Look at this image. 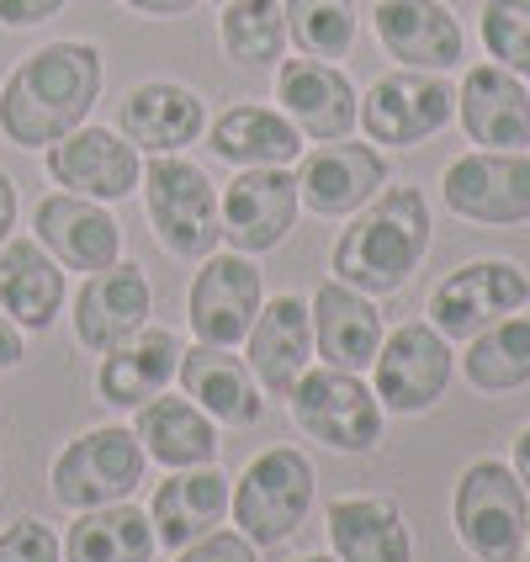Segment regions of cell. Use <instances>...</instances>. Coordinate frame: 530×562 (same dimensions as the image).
I'll return each mask as SVG.
<instances>
[{
	"instance_id": "1",
	"label": "cell",
	"mask_w": 530,
	"mask_h": 562,
	"mask_svg": "<svg viewBox=\"0 0 530 562\" xmlns=\"http://www.w3.org/2000/svg\"><path fill=\"white\" fill-rule=\"evenodd\" d=\"M101 86H106V64L91 43L80 37L43 43L0 86V133L16 149H48L64 133L91 123Z\"/></svg>"
},
{
	"instance_id": "2",
	"label": "cell",
	"mask_w": 530,
	"mask_h": 562,
	"mask_svg": "<svg viewBox=\"0 0 530 562\" xmlns=\"http://www.w3.org/2000/svg\"><path fill=\"white\" fill-rule=\"evenodd\" d=\"M425 250H430V202H425V191L382 187L335 239L329 271H335V281L367 292V297H387L419 271Z\"/></svg>"
},
{
	"instance_id": "3",
	"label": "cell",
	"mask_w": 530,
	"mask_h": 562,
	"mask_svg": "<svg viewBox=\"0 0 530 562\" xmlns=\"http://www.w3.org/2000/svg\"><path fill=\"white\" fill-rule=\"evenodd\" d=\"M144 207L155 223V239L176 260H207L218 250V187L213 176L187 155H149L144 165Z\"/></svg>"
},
{
	"instance_id": "4",
	"label": "cell",
	"mask_w": 530,
	"mask_h": 562,
	"mask_svg": "<svg viewBox=\"0 0 530 562\" xmlns=\"http://www.w3.org/2000/svg\"><path fill=\"white\" fill-rule=\"evenodd\" d=\"M313 483L318 477H313V462L303 451H292V446L260 451L228 494V515H234L239 536H250L260 552L297 536V526L313 509Z\"/></svg>"
},
{
	"instance_id": "5",
	"label": "cell",
	"mask_w": 530,
	"mask_h": 562,
	"mask_svg": "<svg viewBox=\"0 0 530 562\" xmlns=\"http://www.w3.org/2000/svg\"><path fill=\"white\" fill-rule=\"evenodd\" d=\"M292 425L308 440L345 451V457H367L382 440V404L361 382V372H340V367H308L286 393Z\"/></svg>"
},
{
	"instance_id": "6",
	"label": "cell",
	"mask_w": 530,
	"mask_h": 562,
	"mask_svg": "<svg viewBox=\"0 0 530 562\" xmlns=\"http://www.w3.org/2000/svg\"><path fill=\"white\" fill-rule=\"evenodd\" d=\"M451 520L456 536L477 562H515L526 547L530 526V499L520 488L515 468H504L494 457L472 462L456 477V499H451Z\"/></svg>"
},
{
	"instance_id": "7",
	"label": "cell",
	"mask_w": 530,
	"mask_h": 562,
	"mask_svg": "<svg viewBox=\"0 0 530 562\" xmlns=\"http://www.w3.org/2000/svg\"><path fill=\"white\" fill-rule=\"evenodd\" d=\"M144 468H149L144 440L127 425H101V430H86L64 446L48 483H54V499L80 515V509L133 499V488L144 483Z\"/></svg>"
},
{
	"instance_id": "8",
	"label": "cell",
	"mask_w": 530,
	"mask_h": 562,
	"mask_svg": "<svg viewBox=\"0 0 530 562\" xmlns=\"http://www.w3.org/2000/svg\"><path fill=\"white\" fill-rule=\"evenodd\" d=\"M456 117V91L446 86V75L430 69H398V75H382L372 91L361 95V117L372 144L387 149H414L425 138H436L440 127Z\"/></svg>"
},
{
	"instance_id": "9",
	"label": "cell",
	"mask_w": 530,
	"mask_h": 562,
	"mask_svg": "<svg viewBox=\"0 0 530 562\" xmlns=\"http://www.w3.org/2000/svg\"><path fill=\"white\" fill-rule=\"evenodd\" d=\"M297 176L286 165H255L239 170L218 196V223H223V245L239 255H266L277 250L281 239L297 223Z\"/></svg>"
},
{
	"instance_id": "10",
	"label": "cell",
	"mask_w": 530,
	"mask_h": 562,
	"mask_svg": "<svg viewBox=\"0 0 530 562\" xmlns=\"http://www.w3.org/2000/svg\"><path fill=\"white\" fill-rule=\"evenodd\" d=\"M260 303H266L260 266L239 250H228V255L213 250L202 260V271L191 277L187 324L202 345H228V350H234V345H245Z\"/></svg>"
},
{
	"instance_id": "11",
	"label": "cell",
	"mask_w": 530,
	"mask_h": 562,
	"mask_svg": "<svg viewBox=\"0 0 530 562\" xmlns=\"http://www.w3.org/2000/svg\"><path fill=\"white\" fill-rule=\"evenodd\" d=\"M446 207L467 223L509 228L530 218V155L520 149H477L446 165Z\"/></svg>"
},
{
	"instance_id": "12",
	"label": "cell",
	"mask_w": 530,
	"mask_h": 562,
	"mask_svg": "<svg viewBox=\"0 0 530 562\" xmlns=\"http://www.w3.org/2000/svg\"><path fill=\"white\" fill-rule=\"evenodd\" d=\"M376 404L387 414H425L446 398L451 382V340L436 324H398L372 361Z\"/></svg>"
},
{
	"instance_id": "13",
	"label": "cell",
	"mask_w": 530,
	"mask_h": 562,
	"mask_svg": "<svg viewBox=\"0 0 530 562\" xmlns=\"http://www.w3.org/2000/svg\"><path fill=\"white\" fill-rule=\"evenodd\" d=\"M530 303V281L515 260H472L462 271L436 286L430 297V324L446 340H472L488 324H499L509 313H520Z\"/></svg>"
},
{
	"instance_id": "14",
	"label": "cell",
	"mask_w": 530,
	"mask_h": 562,
	"mask_svg": "<svg viewBox=\"0 0 530 562\" xmlns=\"http://www.w3.org/2000/svg\"><path fill=\"white\" fill-rule=\"evenodd\" d=\"M43 155H48L54 187L91 196V202H123L144 181V155L127 144L117 127L80 123L75 133H64L59 144H48Z\"/></svg>"
},
{
	"instance_id": "15",
	"label": "cell",
	"mask_w": 530,
	"mask_h": 562,
	"mask_svg": "<svg viewBox=\"0 0 530 562\" xmlns=\"http://www.w3.org/2000/svg\"><path fill=\"white\" fill-rule=\"evenodd\" d=\"M32 239L59 260L64 271H106L123 260V228L106 213V202H91V196H75V191H54L37 202L32 213Z\"/></svg>"
},
{
	"instance_id": "16",
	"label": "cell",
	"mask_w": 530,
	"mask_h": 562,
	"mask_svg": "<svg viewBox=\"0 0 530 562\" xmlns=\"http://www.w3.org/2000/svg\"><path fill=\"white\" fill-rule=\"evenodd\" d=\"M297 176V196L303 207L318 218H350L372 202L376 191L387 187V159L376 155L372 144H318L313 155H303V165L292 170Z\"/></svg>"
},
{
	"instance_id": "17",
	"label": "cell",
	"mask_w": 530,
	"mask_h": 562,
	"mask_svg": "<svg viewBox=\"0 0 530 562\" xmlns=\"http://www.w3.org/2000/svg\"><path fill=\"white\" fill-rule=\"evenodd\" d=\"M372 27H376V43L387 48V59H398L404 69L446 75L467 54L462 22L451 16L446 0H376Z\"/></svg>"
},
{
	"instance_id": "18",
	"label": "cell",
	"mask_w": 530,
	"mask_h": 562,
	"mask_svg": "<svg viewBox=\"0 0 530 562\" xmlns=\"http://www.w3.org/2000/svg\"><path fill=\"white\" fill-rule=\"evenodd\" d=\"M277 101L292 117V127L313 144H335L350 138V127L361 117V95L329 59H281L277 64Z\"/></svg>"
},
{
	"instance_id": "19",
	"label": "cell",
	"mask_w": 530,
	"mask_h": 562,
	"mask_svg": "<svg viewBox=\"0 0 530 562\" xmlns=\"http://www.w3.org/2000/svg\"><path fill=\"white\" fill-rule=\"evenodd\" d=\"M149 313H155L149 277L138 266L117 260V266L86 277V286L75 292V340L86 345L91 356H106L112 345L133 340L149 324Z\"/></svg>"
},
{
	"instance_id": "20",
	"label": "cell",
	"mask_w": 530,
	"mask_h": 562,
	"mask_svg": "<svg viewBox=\"0 0 530 562\" xmlns=\"http://www.w3.org/2000/svg\"><path fill=\"white\" fill-rule=\"evenodd\" d=\"M117 133L138 155H187L207 133V101L176 80H144L123 95Z\"/></svg>"
},
{
	"instance_id": "21",
	"label": "cell",
	"mask_w": 530,
	"mask_h": 562,
	"mask_svg": "<svg viewBox=\"0 0 530 562\" xmlns=\"http://www.w3.org/2000/svg\"><path fill=\"white\" fill-rule=\"evenodd\" d=\"M181 393L202 408L213 425H228V430H250L255 419L266 414V398H260V382L255 372L228 350V345H181Z\"/></svg>"
},
{
	"instance_id": "22",
	"label": "cell",
	"mask_w": 530,
	"mask_h": 562,
	"mask_svg": "<svg viewBox=\"0 0 530 562\" xmlns=\"http://www.w3.org/2000/svg\"><path fill=\"white\" fill-rule=\"evenodd\" d=\"M250 356H245V367L255 372V382L271 393V398H286L292 393V382L308 372L313 361V318H308V303L297 297V292H277V297H266L260 313H255L250 335Z\"/></svg>"
},
{
	"instance_id": "23",
	"label": "cell",
	"mask_w": 530,
	"mask_h": 562,
	"mask_svg": "<svg viewBox=\"0 0 530 562\" xmlns=\"http://www.w3.org/2000/svg\"><path fill=\"white\" fill-rule=\"evenodd\" d=\"M313 318V350L324 367L340 372H367L382 350V313L367 292L345 286V281H324L308 303Z\"/></svg>"
},
{
	"instance_id": "24",
	"label": "cell",
	"mask_w": 530,
	"mask_h": 562,
	"mask_svg": "<svg viewBox=\"0 0 530 562\" xmlns=\"http://www.w3.org/2000/svg\"><path fill=\"white\" fill-rule=\"evenodd\" d=\"M456 117L472 144H483V149H526L530 144V91L504 64L467 69V80L456 91Z\"/></svg>"
},
{
	"instance_id": "25",
	"label": "cell",
	"mask_w": 530,
	"mask_h": 562,
	"mask_svg": "<svg viewBox=\"0 0 530 562\" xmlns=\"http://www.w3.org/2000/svg\"><path fill=\"white\" fill-rule=\"evenodd\" d=\"M228 494H234V483L218 472V462H213V468L170 472L155 488V499H149L155 541L170 547V552H181L191 541H202L207 531H218L223 515H228Z\"/></svg>"
},
{
	"instance_id": "26",
	"label": "cell",
	"mask_w": 530,
	"mask_h": 562,
	"mask_svg": "<svg viewBox=\"0 0 530 562\" xmlns=\"http://www.w3.org/2000/svg\"><path fill=\"white\" fill-rule=\"evenodd\" d=\"M181 367V340L170 329H138L133 340L112 345L101 356V372H95V393L101 404L112 408H144L149 398H159Z\"/></svg>"
},
{
	"instance_id": "27",
	"label": "cell",
	"mask_w": 530,
	"mask_h": 562,
	"mask_svg": "<svg viewBox=\"0 0 530 562\" xmlns=\"http://www.w3.org/2000/svg\"><path fill=\"white\" fill-rule=\"evenodd\" d=\"M69 297V277L37 239H5L0 245V308L16 318V329H48Z\"/></svg>"
},
{
	"instance_id": "28",
	"label": "cell",
	"mask_w": 530,
	"mask_h": 562,
	"mask_svg": "<svg viewBox=\"0 0 530 562\" xmlns=\"http://www.w3.org/2000/svg\"><path fill=\"white\" fill-rule=\"evenodd\" d=\"M329 552L340 562H414V536L393 499H335L324 509Z\"/></svg>"
},
{
	"instance_id": "29",
	"label": "cell",
	"mask_w": 530,
	"mask_h": 562,
	"mask_svg": "<svg viewBox=\"0 0 530 562\" xmlns=\"http://www.w3.org/2000/svg\"><path fill=\"white\" fill-rule=\"evenodd\" d=\"M133 436L144 440V451L155 457L159 468L181 472V468H213L218 462V425L191 404L187 393L170 398L159 393L149 404L138 408L133 419Z\"/></svg>"
},
{
	"instance_id": "30",
	"label": "cell",
	"mask_w": 530,
	"mask_h": 562,
	"mask_svg": "<svg viewBox=\"0 0 530 562\" xmlns=\"http://www.w3.org/2000/svg\"><path fill=\"white\" fill-rule=\"evenodd\" d=\"M207 149L239 170L255 165H292L303 159V133L281 106H260V101H239L228 106L218 123H207Z\"/></svg>"
},
{
	"instance_id": "31",
	"label": "cell",
	"mask_w": 530,
	"mask_h": 562,
	"mask_svg": "<svg viewBox=\"0 0 530 562\" xmlns=\"http://www.w3.org/2000/svg\"><path fill=\"white\" fill-rule=\"evenodd\" d=\"M159 541L138 504H101L80 509V520L64 536V562H155Z\"/></svg>"
},
{
	"instance_id": "32",
	"label": "cell",
	"mask_w": 530,
	"mask_h": 562,
	"mask_svg": "<svg viewBox=\"0 0 530 562\" xmlns=\"http://www.w3.org/2000/svg\"><path fill=\"white\" fill-rule=\"evenodd\" d=\"M462 372L477 393H515L530 382V313H509L467 340Z\"/></svg>"
},
{
	"instance_id": "33",
	"label": "cell",
	"mask_w": 530,
	"mask_h": 562,
	"mask_svg": "<svg viewBox=\"0 0 530 562\" xmlns=\"http://www.w3.org/2000/svg\"><path fill=\"white\" fill-rule=\"evenodd\" d=\"M218 37H223V54L239 64L245 75L277 69L281 54H286V16H281V0H223Z\"/></svg>"
},
{
	"instance_id": "34",
	"label": "cell",
	"mask_w": 530,
	"mask_h": 562,
	"mask_svg": "<svg viewBox=\"0 0 530 562\" xmlns=\"http://www.w3.org/2000/svg\"><path fill=\"white\" fill-rule=\"evenodd\" d=\"M286 43L308 59H345L356 43V0H281Z\"/></svg>"
},
{
	"instance_id": "35",
	"label": "cell",
	"mask_w": 530,
	"mask_h": 562,
	"mask_svg": "<svg viewBox=\"0 0 530 562\" xmlns=\"http://www.w3.org/2000/svg\"><path fill=\"white\" fill-rule=\"evenodd\" d=\"M483 48L509 75H530V0H488L483 5Z\"/></svg>"
},
{
	"instance_id": "36",
	"label": "cell",
	"mask_w": 530,
	"mask_h": 562,
	"mask_svg": "<svg viewBox=\"0 0 530 562\" xmlns=\"http://www.w3.org/2000/svg\"><path fill=\"white\" fill-rule=\"evenodd\" d=\"M0 562H64V547L37 515H22L0 531Z\"/></svg>"
},
{
	"instance_id": "37",
	"label": "cell",
	"mask_w": 530,
	"mask_h": 562,
	"mask_svg": "<svg viewBox=\"0 0 530 562\" xmlns=\"http://www.w3.org/2000/svg\"><path fill=\"white\" fill-rule=\"evenodd\" d=\"M176 562H260V547H255L250 536L239 531H207L202 541H191V547H181L176 552Z\"/></svg>"
},
{
	"instance_id": "38",
	"label": "cell",
	"mask_w": 530,
	"mask_h": 562,
	"mask_svg": "<svg viewBox=\"0 0 530 562\" xmlns=\"http://www.w3.org/2000/svg\"><path fill=\"white\" fill-rule=\"evenodd\" d=\"M69 0H0V27H37L48 16H59Z\"/></svg>"
},
{
	"instance_id": "39",
	"label": "cell",
	"mask_w": 530,
	"mask_h": 562,
	"mask_svg": "<svg viewBox=\"0 0 530 562\" xmlns=\"http://www.w3.org/2000/svg\"><path fill=\"white\" fill-rule=\"evenodd\" d=\"M22 361H27V340H22L16 318L0 308V372H11V367H22Z\"/></svg>"
},
{
	"instance_id": "40",
	"label": "cell",
	"mask_w": 530,
	"mask_h": 562,
	"mask_svg": "<svg viewBox=\"0 0 530 562\" xmlns=\"http://www.w3.org/2000/svg\"><path fill=\"white\" fill-rule=\"evenodd\" d=\"M127 11H138V16H159V22H170V16H191L202 0H123Z\"/></svg>"
},
{
	"instance_id": "41",
	"label": "cell",
	"mask_w": 530,
	"mask_h": 562,
	"mask_svg": "<svg viewBox=\"0 0 530 562\" xmlns=\"http://www.w3.org/2000/svg\"><path fill=\"white\" fill-rule=\"evenodd\" d=\"M11 228H16V187H11V176L0 170V245L11 239Z\"/></svg>"
},
{
	"instance_id": "42",
	"label": "cell",
	"mask_w": 530,
	"mask_h": 562,
	"mask_svg": "<svg viewBox=\"0 0 530 562\" xmlns=\"http://www.w3.org/2000/svg\"><path fill=\"white\" fill-rule=\"evenodd\" d=\"M515 477H520V488H526V499H530V425L515 436Z\"/></svg>"
},
{
	"instance_id": "43",
	"label": "cell",
	"mask_w": 530,
	"mask_h": 562,
	"mask_svg": "<svg viewBox=\"0 0 530 562\" xmlns=\"http://www.w3.org/2000/svg\"><path fill=\"white\" fill-rule=\"evenodd\" d=\"M297 562H340V558H324V552H313V558H297Z\"/></svg>"
},
{
	"instance_id": "44",
	"label": "cell",
	"mask_w": 530,
	"mask_h": 562,
	"mask_svg": "<svg viewBox=\"0 0 530 562\" xmlns=\"http://www.w3.org/2000/svg\"><path fill=\"white\" fill-rule=\"evenodd\" d=\"M526 541H530V526H526Z\"/></svg>"
}]
</instances>
